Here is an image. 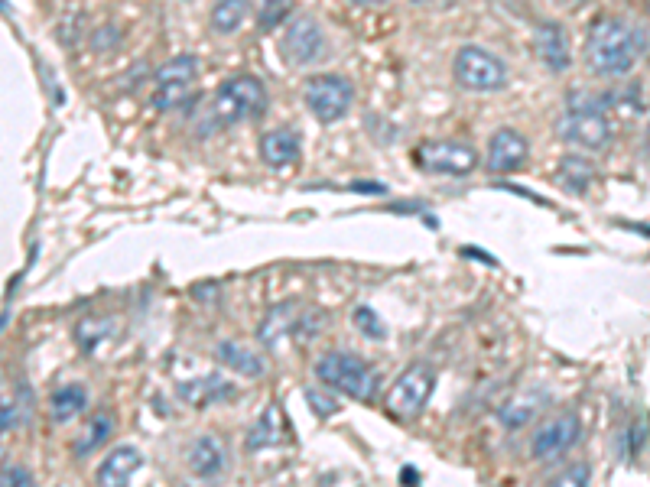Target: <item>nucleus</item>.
<instances>
[{"label": "nucleus", "mask_w": 650, "mask_h": 487, "mask_svg": "<svg viewBox=\"0 0 650 487\" xmlns=\"http://www.w3.org/2000/svg\"><path fill=\"white\" fill-rule=\"evenodd\" d=\"M644 52H647V33L641 26L615 17L595 20L589 39H585V62H589V69L595 75H605V78L628 75Z\"/></svg>", "instance_id": "nucleus-1"}, {"label": "nucleus", "mask_w": 650, "mask_h": 487, "mask_svg": "<svg viewBox=\"0 0 650 487\" xmlns=\"http://www.w3.org/2000/svg\"><path fill=\"white\" fill-rule=\"evenodd\" d=\"M611 104H615L611 91H602V95H595V91H569L566 111L556 121V134L572 143V147L602 153L611 143V134H615L608 121Z\"/></svg>", "instance_id": "nucleus-2"}, {"label": "nucleus", "mask_w": 650, "mask_h": 487, "mask_svg": "<svg viewBox=\"0 0 650 487\" xmlns=\"http://www.w3.org/2000/svg\"><path fill=\"white\" fill-rule=\"evenodd\" d=\"M267 111V88L257 75H234L225 85H218V91L208 101V111L202 117V134L212 130H225L234 124L254 121Z\"/></svg>", "instance_id": "nucleus-3"}, {"label": "nucleus", "mask_w": 650, "mask_h": 487, "mask_svg": "<svg viewBox=\"0 0 650 487\" xmlns=\"http://www.w3.org/2000/svg\"><path fill=\"white\" fill-rule=\"evenodd\" d=\"M316 380L322 387H332L338 393H345L351 400L368 403L377 390V374L374 367L358 358L351 351H329L316 361Z\"/></svg>", "instance_id": "nucleus-4"}, {"label": "nucleus", "mask_w": 650, "mask_h": 487, "mask_svg": "<svg viewBox=\"0 0 650 487\" xmlns=\"http://www.w3.org/2000/svg\"><path fill=\"white\" fill-rule=\"evenodd\" d=\"M199 91V59L182 52V56L169 59L160 72H156V91H153V108L156 111H179L195 98Z\"/></svg>", "instance_id": "nucleus-5"}, {"label": "nucleus", "mask_w": 650, "mask_h": 487, "mask_svg": "<svg viewBox=\"0 0 650 487\" xmlns=\"http://www.w3.org/2000/svg\"><path fill=\"white\" fill-rule=\"evenodd\" d=\"M433 390H436V371L429 364H413L407 367L397 380H394V387L387 390V397H384V406H387V413L394 416V419H403V423H410V419H416L423 410H426V403L429 397H433Z\"/></svg>", "instance_id": "nucleus-6"}, {"label": "nucleus", "mask_w": 650, "mask_h": 487, "mask_svg": "<svg viewBox=\"0 0 650 487\" xmlns=\"http://www.w3.org/2000/svg\"><path fill=\"white\" fill-rule=\"evenodd\" d=\"M452 75L465 91H498L507 85V65L481 46H462L455 52Z\"/></svg>", "instance_id": "nucleus-7"}, {"label": "nucleus", "mask_w": 650, "mask_h": 487, "mask_svg": "<svg viewBox=\"0 0 650 487\" xmlns=\"http://www.w3.org/2000/svg\"><path fill=\"white\" fill-rule=\"evenodd\" d=\"M322 322H325L322 312L303 309L299 302H283V306L273 309L264 319V325H260V341H264L267 348H277V341L283 335H290L299 345H306L309 338H316L322 332Z\"/></svg>", "instance_id": "nucleus-8"}, {"label": "nucleus", "mask_w": 650, "mask_h": 487, "mask_svg": "<svg viewBox=\"0 0 650 487\" xmlns=\"http://www.w3.org/2000/svg\"><path fill=\"white\" fill-rule=\"evenodd\" d=\"M303 95L309 111L319 117L322 124H335L348 114L351 101H355V88L342 75H312L306 78Z\"/></svg>", "instance_id": "nucleus-9"}, {"label": "nucleus", "mask_w": 650, "mask_h": 487, "mask_svg": "<svg viewBox=\"0 0 650 487\" xmlns=\"http://www.w3.org/2000/svg\"><path fill=\"white\" fill-rule=\"evenodd\" d=\"M579 439H582V423H579V416L559 413V416H553V419H546V423H543L537 432H533V439H530V455L537 458V462L550 465V462H556V458H563Z\"/></svg>", "instance_id": "nucleus-10"}, {"label": "nucleus", "mask_w": 650, "mask_h": 487, "mask_svg": "<svg viewBox=\"0 0 650 487\" xmlns=\"http://www.w3.org/2000/svg\"><path fill=\"white\" fill-rule=\"evenodd\" d=\"M416 163L433 176H468L478 163V153L468 143L455 140H433L416 150Z\"/></svg>", "instance_id": "nucleus-11"}, {"label": "nucleus", "mask_w": 650, "mask_h": 487, "mask_svg": "<svg viewBox=\"0 0 650 487\" xmlns=\"http://www.w3.org/2000/svg\"><path fill=\"white\" fill-rule=\"evenodd\" d=\"M322 49H325V36L319 30V23L312 17H293L280 39L283 59L290 65H309L322 56Z\"/></svg>", "instance_id": "nucleus-12"}, {"label": "nucleus", "mask_w": 650, "mask_h": 487, "mask_svg": "<svg viewBox=\"0 0 650 487\" xmlns=\"http://www.w3.org/2000/svg\"><path fill=\"white\" fill-rule=\"evenodd\" d=\"M527 137L517 134L514 127H501L494 130L491 140H488V153H485V166L488 173L494 176H504V173H514V169L527 160Z\"/></svg>", "instance_id": "nucleus-13"}, {"label": "nucleus", "mask_w": 650, "mask_h": 487, "mask_svg": "<svg viewBox=\"0 0 650 487\" xmlns=\"http://www.w3.org/2000/svg\"><path fill=\"white\" fill-rule=\"evenodd\" d=\"M186 465L195 478L202 481H215L228 471V449L225 442L215 436H199L186 452Z\"/></svg>", "instance_id": "nucleus-14"}, {"label": "nucleus", "mask_w": 650, "mask_h": 487, "mask_svg": "<svg viewBox=\"0 0 650 487\" xmlns=\"http://www.w3.org/2000/svg\"><path fill=\"white\" fill-rule=\"evenodd\" d=\"M143 465H147V458H143L137 445H117V449H111L108 458L101 462L95 481L101 487H124Z\"/></svg>", "instance_id": "nucleus-15"}, {"label": "nucleus", "mask_w": 650, "mask_h": 487, "mask_svg": "<svg viewBox=\"0 0 650 487\" xmlns=\"http://www.w3.org/2000/svg\"><path fill=\"white\" fill-rule=\"evenodd\" d=\"M533 52L550 72H566L569 69V43L566 30L559 23H540L533 33Z\"/></svg>", "instance_id": "nucleus-16"}, {"label": "nucleus", "mask_w": 650, "mask_h": 487, "mask_svg": "<svg viewBox=\"0 0 650 487\" xmlns=\"http://www.w3.org/2000/svg\"><path fill=\"white\" fill-rule=\"evenodd\" d=\"M299 147H303V140L293 127H273L267 130L264 137H260V160H264L270 169H283L299 160Z\"/></svg>", "instance_id": "nucleus-17"}, {"label": "nucleus", "mask_w": 650, "mask_h": 487, "mask_svg": "<svg viewBox=\"0 0 650 487\" xmlns=\"http://www.w3.org/2000/svg\"><path fill=\"white\" fill-rule=\"evenodd\" d=\"M283 432H286V419H283V410L277 403H270L260 419L251 426L244 439V449L247 452H260V449H273V445L283 442Z\"/></svg>", "instance_id": "nucleus-18"}, {"label": "nucleus", "mask_w": 650, "mask_h": 487, "mask_svg": "<svg viewBox=\"0 0 650 487\" xmlns=\"http://www.w3.org/2000/svg\"><path fill=\"white\" fill-rule=\"evenodd\" d=\"M88 406V390L82 384H65L49 397V413H52V423L59 426H69L75 416H82Z\"/></svg>", "instance_id": "nucleus-19"}, {"label": "nucleus", "mask_w": 650, "mask_h": 487, "mask_svg": "<svg viewBox=\"0 0 650 487\" xmlns=\"http://www.w3.org/2000/svg\"><path fill=\"white\" fill-rule=\"evenodd\" d=\"M176 393L186 403H192L195 410H205L208 403H215L221 397H231L234 387L225 384L221 377H202V380H195V384H189V380H179L176 384Z\"/></svg>", "instance_id": "nucleus-20"}, {"label": "nucleus", "mask_w": 650, "mask_h": 487, "mask_svg": "<svg viewBox=\"0 0 650 487\" xmlns=\"http://www.w3.org/2000/svg\"><path fill=\"white\" fill-rule=\"evenodd\" d=\"M215 358H218V364L231 367V371L241 374V377H260L267 371L264 361H260L257 354H251L241 345H234V341H221V345L215 348Z\"/></svg>", "instance_id": "nucleus-21"}, {"label": "nucleus", "mask_w": 650, "mask_h": 487, "mask_svg": "<svg viewBox=\"0 0 650 487\" xmlns=\"http://www.w3.org/2000/svg\"><path fill=\"white\" fill-rule=\"evenodd\" d=\"M114 416L108 413V410H101V413H95L88 419V426L82 429V436H78V442H75V455L78 458H85V455H91V452H98L104 442H108L111 436H114Z\"/></svg>", "instance_id": "nucleus-22"}, {"label": "nucleus", "mask_w": 650, "mask_h": 487, "mask_svg": "<svg viewBox=\"0 0 650 487\" xmlns=\"http://www.w3.org/2000/svg\"><path fill=\"white\" fill-rule=\"evenodd\" d=\"M247 17H251V0H218L212 7V30L231 36L241 30Z\"/></svg>", "instance_id": "nucleus-23"}, {"label": "nucleus", "mask_w": 650, "mask_h": 487, "mask_svg": "<svg viewBox=\"0 0 650 487\" xmlns=\"http://www.w3.org/2000/svg\"><path fill=\"white\" fill-rule=\"evenodd\" d=\"M556 173H559L556 179L563 182L569 192L582 195V192H589L595 169H592V163H585V156H563L559 166H556Z\"/></svg>", "instance_id": "nucleus-24"}, {"label": "nucleus", "mask_w": 650, "mask_h": 487, "mask_svg": "<svg viewBox=\"0 0 650 487\" xmlns=\"http://www.w3.org/2000/svg\"><path fill=\"white\" fill-rule=\"evenodd\" d=\"M537 397L533 393H527V397H517L511 403H504L501 410H498V419L507 426V429H520V426H527L533 416H537Z\"/></svg>", "instance_id": "nucleus-25"}, {"label": "nucleus", "mask_w": 650, "mask_h": 487, "mask_svg": "<svg viewBox=\"0 0 650 487\" xmlns=\"http://www.w3.org/2000/svg\"><path fill=\"white\" fill-rule=\"evenodd\" d=\"M293 13V0H260V30H273Z\"/></svg>", "instance_id": "nucleus-26"}, {"label": "nucleus", "mask_w": 650, "mask_h": 487, "mask_svg": "<svg viewBox=\"0 0 650 487\" xmlns=\"http://www.w3.org/2000/svg\"><path fill=\"white\" fill-rule=\"evenodd\" d=\"M351 319H355V325L361 328V335H364V338H371V341H384V338H387V328H384V322L374 315V309L358 306Z\"/></svg>", "instance_id": "nucleus-27"}, {"label": "nucleus", "mask_w": 650, "mask_h": 487, "mask_svg": "<svg viewBox=\"0 0 650 487\" xmlns=\"http://www.w3.org/2000/svg\"><path fill=\"white\" fill-rule=\"evenodd\" d=\"M306 403L312 406V413H316V416H335L338 410H342L335 397H329V393H322V390H316V387L306 390Z\"/></svg>", "instance_id": "nucleus-28"}, {"label": "nucleus", "mask_w": 650, "mask_h": 487, "mask_svg": "<svg viewBox=\"0 0 650 487\" xmlns=\"http://www.w3.org/2000/svg\"><path fill=\"white\" fill-rule=\"evenodd\" d=\"M589 478H592V468L585 462H579V465H572L569 471H563V475L556 478V484H589Z\"/></svg>", "instance_id": "nucleus-29"}, {"label": "nucleus", "mask_w": 650, "mask_h": 487, "mask_svg": "<svg viewBox=\"0 0 650 487\" xmlns=\"http://www.w3.org/2000/svg\"><path fill=\"white\" fill-rule=\"evenodd\" d=\"M13 484H20V487H30L33 484V475L26 468H17V465H7L4 468V487H13Z\"/></svg>", "instance_id": "nucleus-30"}, {"label": "nucleus", "mask_w": 650, "mask_h": 487, "mask_svg": "<svg viewBox=\"0 0 650 487\" xmlns=\"http://www.w3.org/2000/svg\"><path fill=\"white\" fill-rule=\"evenodd\" d=\"M13 426H17V403H13V400H4V416H0V429H4V432H13Z\"/></svg>", "instance_id": "nucleus-31"}, {"label": "nucleus", "mask_w": 650, "mask_h": 487, "mask_svg": "<svg viewBox=\"0 0 650 487\" xmlns=\"http://www.w3.org/2000/svg\"><path fill=\"white\" fill-rule=\"evenodd\" d=\"M644 429H647V423L641 419V423H634L631 426V452H641V442H644Z\"/></svg>", "instance_id": "nucleus-32"}, {"label": "nucleus", "mask_w": 650, "mask_h": 487, "mask_svg": "<svg viewBox=\"0 0 650 487\" xmlns=\"http://www.w3.org/2000/svg\"><path fill=\"white\" fill-rule=\"evenodd\" d=\"M400 481H410V484H416V481H420V475H416L413 468H403V471H400Z\"/></svg>", "instance_id": "nucleus-33"}, {"label": "nucleus", "mask_w": 650, "mask_h": 487, "mask_svg": "<svg viewBox=\"0 0 650 487\" xmlns=\"http://www.w3.org/2000/svg\"><path fill=\"white\" fill-rule=\"evenodd\" d=\"M351 4H358V7H381V4H387V0H351Z\"/></svg>", "instance_id": "nucleus-34"}, {"label": "nucleus", "mask_w": 650, "mask_h": 487, "mask_svg": "<svg viewBox=\"0 0 650 487\" xmlns=\"http://www.w3.org/2000/svg\"><path fill=\"white\" fill-rule=\"evenodd\" d=\"M644 4H647V10H650V0H644Z\"/></svg>", "instance_id": "nucleus-35"}, {"label": "nucleus", "mask_w": 650, "mask_h": 487, "mask_svg": "<svg viewBox=\"0 0 650 487\" xmlns=\"http://www.w3.org/2000/svg\"><path fill=\"white\" fill-rule=\"evenodd\" d=\"M416 4H423V0H416Z\"/></svg>", "instance_id": "nucleus-36"}]
</instances>
